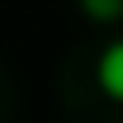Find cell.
I'll list each match as a JSON object with an SVG mask.
<instances>
[{
  "label": "cell",
  "mask_w": 123,
  "mask_h": 123,
  "mask_svg": "<svg viewBox=\"0 0 123 123\" xmlns=\"http://www.w3.org/2000/svg\"><path fill=\"white\" fill-rule=\"evenodd\" d=\"M99 85H104L114 99H123V43L104 47V57H99Z\"/></svg>",
  "instance_id": "cell-1"
},
{
  "label": "cell",
  "mask_w": 123,
  "mask_h": 123,
  "mask_svg": "<svg viewBox=\"0 0 123 123\" xmlns=\"http://www.w3.org/2000/svg\"><path fill=\"white\" fill-rule=\"evenodd\" d=\"M80 5H85V14L99 19V24H109V19L123 14V0H80Z\"/></svg>",
  "instance_id": "cell-2"
}]
</instances>
